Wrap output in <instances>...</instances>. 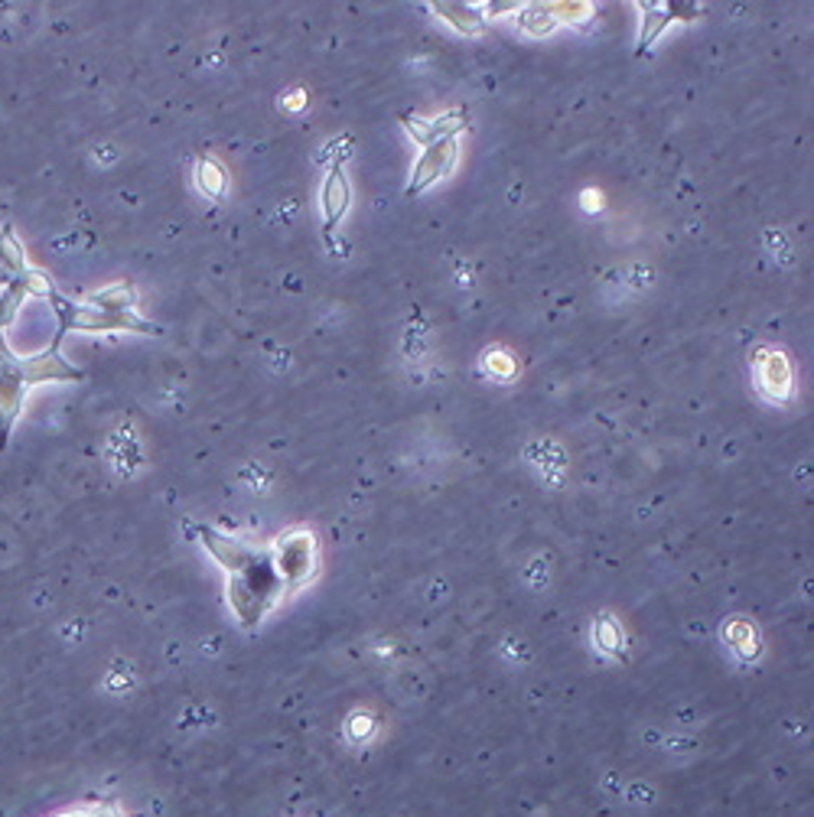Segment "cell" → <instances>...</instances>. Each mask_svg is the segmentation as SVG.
<instances>
[{"label": "cell", "mask_w": 814, "mask_h": 817, "mask_svg": "<svg viewBox=\"0 0 814 817\" xmlns=\"http://www.w3.org/2000/svg\"><path fill=\"white\" fill-rule=\"evenodd\" d=\"M30 271V261H27V251H23L20 238L14 235V225H4L0 228V277L14 280L20 274Z\"/></svg>", "instance_id": "obj_7"}, {"label": "cell", "mask_w": 814, "mask_h": 817, "mask_svg": "<svg viewBox=\"0 0 814 817\" xmlns=\"http://www.w3.org/2000/svg\"><path fill=\"white\" fill-rule=\"evenodd\" d=\"M46 300L53 303V316L59 323L56 339H66L69 333H108V329H134V333H157L150 323H141L137 313H118V310H101V306H85L72 303L69 297L53 287L46 293Z\"/></svg>", "instance_id": "obj_3"}, {"label": "cell", "mask_w": 814, "mask_h": 817, "mask_svg": "<svg viewBox=\"0 0 814 817\" xmlns=\"http://www.w3.org/2000/svg\"><path fill=\"white\" fill-rule=\"evenodd\" d=\"M645 27H642V40H639V49H645L648 43L655 40V36L661 33L668 27V20L674 17V7H661V10H655V7H645Z\"/></svg>", "instance_id": "obj_8"}, {"label": "cell", "mask_w": 814, "mask_h": 817, "mask_svg": "<svg viewBox=\"0 0 814 817\" xmlns=\"http://www.w3.org/2000/svg\"><path fill=\"white\" fill-rule=\"evenodd\" d=\"M82 372L72 362L62 359V339L53 336L49 349L40 355H20L10 352V346L0 336V446H7V437L20 420L23 398L33 385L43 381H79Z\"/></svg>", "instance_id": "obj_2"}, {"label": "cell", "mask_w": 814, "mask_h": 817, "mask_svg": "<svg viewBox=\"0 0 814 817\" xmlns=\"http://www.w3.org/2000/svg\"><path fill=\"white\" fill-rule=\"evenodd\" d=\"M199 534L206 541L209 554L228 570V603L235 606L241 622L254 629L264 612L284 593V580L274 567V557L264 551H251V547L238 541H228L206 525L199 528Z\"/></svg>", "instance_id": "obj_1"}, {"label": "cell", "mask_w": 814, "mask_h": 817, "mask_svg": "<svg viewBox=\"0 0 814 817\" xmlns=\"http://www.w3.org/2000/svg\"><path fill=\"white\" fill-rule=\"evenodd\" d=\"M349 209V183H346V176H342V170L336 167L333 173H329V180H326V189H323V212H326V238L333 235V228L336 222L346 215Z\"/></svg>", "instance_id": "obj_6"}, {"label": "cell", "mask_w": 814, "mask_h": 817, "mask_svg": "<svg viewBox=\"0 0 814 817\" xmlns=\"http://www.w3.org/2000/svg\"><path fill=\"white\" fill-rule=\"evenodd\" d=\"M274 567L284 583H303L313 570V538L307 531H294L277 544Z\"/></svg>", "instance_id": "obj_4"}, {"label": "cell", "mask_w": 814, "mask_h": 817, "mask_svg": "<svg viewBox=\"0 0 814 817\" xmlns=\"http://www.w3.org/2000/svg\"><path fill=\"white\" fill-rule=\"evenodd\" d=\"M453 157H456V134L427 144L421 160H417V167H414V176H411V193H421V189H427L430 183H437L440 176L453 167Z\"/></svg>", "instance_id": "obj_5"}, {"label": "cell", "mask_w": 814, "mask_h": 817, "mask_svg": "<svg viewBox=\"0 0 814 817\" xmlns=\"http://www.w3.org/2000/svg\"><path fill=\"white\" fill-rule=\"evenodd\" d=\"M199 183L209 189V193H219V186H222V173L212 167V163H202L199 167Z\"/></svg>", "instance_id": "obj_9"}]
</instances>
